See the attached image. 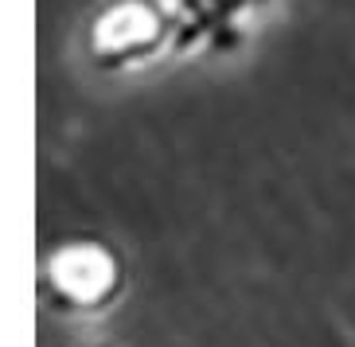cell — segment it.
Segmentation results:
<instances>
[{
    "instance_id": "obj_1",
    "label": "cell",
    "mask_w": 355,
    "mask_h": 347,
    "mask_svg": "<svg viewBox=\"0 0 355 347\" xmlns=\"http://www.w3.org/2000/svg\"><path fill=\"white\" fill-rule=\"evenodd\" d=\"M51 281L74 305H102L114 293L117 269L102 246H63L51 258Z\"/></svg>"
}]
</instances>
